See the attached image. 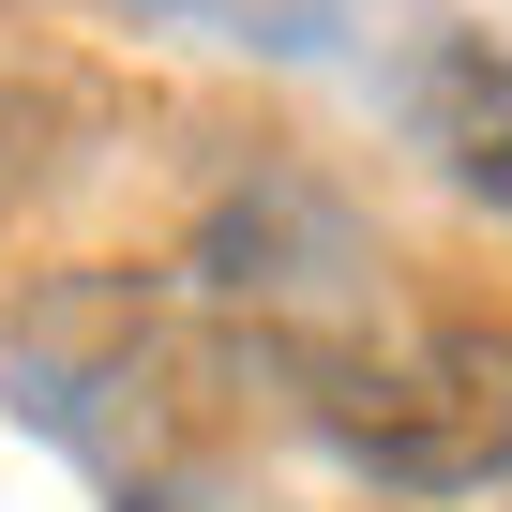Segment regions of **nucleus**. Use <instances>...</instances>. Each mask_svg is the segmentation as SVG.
Listing matches in <instances>:
<instances>
[{
    "label": "nucleus",
    "instance_id": "obj_1",
    "mask_svg": "<svg viewBox=\"0 0 512 512\" xmlns=\"http://www.w3.org/2000/svg\"><path fill=\"white\" fill-rule=\"evenodd\" d=\"M181 302H196L211 332H241L256 362L302 392V377H317V362H347L407 287H392L377 211H362L332 166L256 151V166H241V181H211V211L181 226Z\"/></svg>",
    "mask_w": 512,
    "mask_h": 512
},
{
    "label": "nucleus",
    "instance_id": "obj_2",
    "mask_svg": "<svg viewBox=\"0 0 512 512\" xmlns=\"http://www.w3.org/2000/svg\"><path fill=\"white\" fill-rule=\"evenodd\" d=\"M302 422L377 497H497L512 482V302H392L347 362L302 377Z\"/></svg>",
    "mask_w": 512,
    "mask_h": 512
},
{
    "label": "nucleus",
    "instance_id": "obj_3",
    "mask_svg": "<svg viewBox=\"0 0 512 512\" xmlns=\"http://www.w3.org/2000/svg\"><path fill=\"white\" fill-rule=\"evenodd\" d=\"M407 136L437 151V181H452V196L512 211V46L437 31V46L407 61Z\"/></svg>",
    "mask_w": 512,
    "mask_h": 512
},
{
    "label": "nucleus",
    "instance_id": "obj_4",
    "mask_svg": "<svg viewBox=\"0 0 512 512\" xmlns=\"http://www.w3.org/2000/svg\"><path fill=\"white\" fill-rule=\"evenodd\" d=\"M452 31H482V46H512V0H467V16H452Z\"/></svg>",
    "mask_w": 512,
    "mask_h": 512
}]
</instances>
